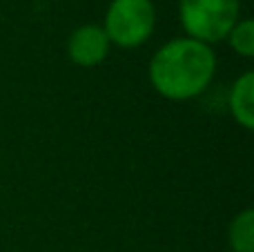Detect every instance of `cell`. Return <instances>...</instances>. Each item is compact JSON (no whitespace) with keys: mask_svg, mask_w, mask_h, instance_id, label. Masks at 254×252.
<instances>
[{"mask_svg":"<svg viewBox=\"0 0 254 252\" xmlns=\"http://www.w3.org/2000/svg\"><path fill=\"white\" fill-rule=\"evenodd\" d=\"M156 27V9L152 0H112L105 11L103 31L112 45L131 49L143 45Z\"/></svg>","mask_w":254,"mask_h":252,"instance_id":"cell-3","label":"cell"},{"mask_svg":"<svg viewBox=\"0 0 254 252\" xmlns=\"http://www.w3.org/2000/svg\"><path fill=\"white\" fill-rule=\"evenodd\" d=\"M216 71V56L210 45L194 38L165 43L149 61V80L161 96L190 101L210 87Z\"/></svg>","mask_w":254,"mask_h":252,"instance_id":"cell-1","label":"cell"},{"mask_svg":"<svg viewBox=\"0 0 254 252\" xmlns=\"http://www.w3.org/2000/svg\"><path fill=\"white\" fill-rule=\"evenodd\" d=\"M232 252H254V210L246 208L232 219L228 230Z\"/></svg>","mask_w":254,"mask_h":252,"instance_id":"cell-6","label":"cell"},{"mask_svg":"<svg viewBox=\"0 0 254 252\" xmlns=\"http://www.w3.org/2000/svg\"><path fill=\"white\" fill-rule=\"evenodd\" d=\"M230 43V47L243 58L254 56V22L250 18H241L237 25L232 27V31L225 38Z\"/></svg>","mask_w":254,"mask_h":252,"instance_id":"cell-7","label":"cell"},{"mask_svg":"<svg viewBox=\"0 0 254 252\" xmlns=\"http://www.w3.org/2000/svg\"><path fill=\"white\" fill-rule=\"evenodd\" d=\"M179 18L188 38L212 47L241 20V0H179Z\"/></svg>","mask_w":254,"mask_h":252,"instance_id":"cell-2","label":"cell"},{"mask_svg":"<svg viewBox=\"0 0 254 252\" xmlns=\"http://www.w3.org/2000/svg\"><path fill=\"white\" fill-rule=\"evenodd\" d=\"M230 114L243 129L254 127V74L246 71L234 80L228 96Z\"/></svg>","mask_w":254,"mask_h":252,"instance_id":"cell-5","label":"cell"},{"mask_svg":"<svg viewBox=\"0 0 254 252\" xmlns=\"http://www.w3.org/2000/svg\"><path fill=\"white\" fill-rule=\"evenodd\" d=\"M110 38L101 25H83L71 31L67 54L78 67H96L110 54Z\"/></svg>","mask_w":254,"mask_h":252,"instance_id":"cell-4","label":"cell"}]
</instances>
